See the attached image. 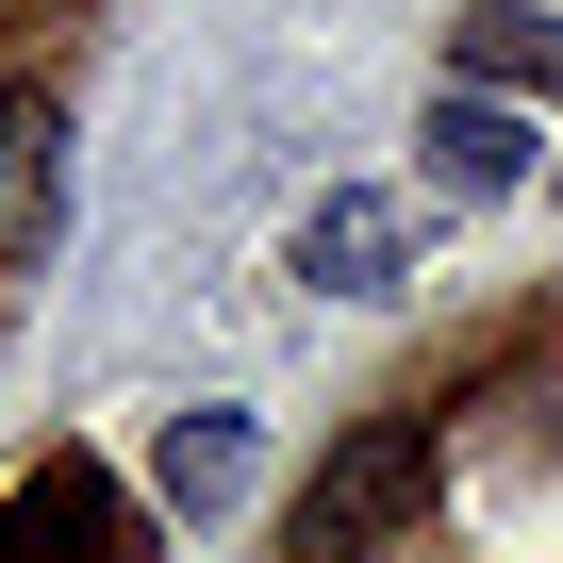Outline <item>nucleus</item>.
<instances>
[{"label": "nucleus", "instance_id": "1", "mask_svg": "<svg viewBox=\"0 0 563 563\" xmlns=\"http://www.w3.org/2000/svg\"><path fill=\"white\" fill-rule=\"evenodd\" d=\"M415 514H431V431L382 415V431H349V448L299 481V547H282V563H382Z\"/></svg>", "mask_w": 563, "mask_h": 563}, {"label": "nucleus", "instance_id": "2", "mask_svg": "<svg viewBox=\"0 0 563 563\" xmlns=\"http://www.w3.org/2000/svg\"><path fill=\"white\" fill-rule=\"evenodd\" d=\"M0 563H150V530H133V497L84 448H51L18 497H0Z\"/></svg>", "mask_w": 563, "mask_h": 563}, {"label": "nucleus", "instance_id": "3", "mask_svg": "<svg viewBox=\"0 0 563 563\" xmlns=\"http://www.w3.org/2000/svg\"><path fill=\"white\" fill-rule=\"evenodd\" d=\"M67 249V100L18 84L0 100V265H51Z\"/></svg>", "mask_w": 563, "mask_h": 563}, {"label": "nucleus", "instance_id": "4", "mask_svg": "<svg viewBox=\"0 0 563 563\" xmlns=\"http://www.w3.org/2000/svg\"><path fill=\"white\" fill-rule=\"evenodd\" d=\"M431 183H448V199H514V183H530V133L448 84V100H431Z\"/></svg>", "mask_w": 563, "mask_h": 563}, {"label": "nucleus", "instance_id": "5", "mask_svg": "<svg viewBox=\"0 0 563 563\" xmlns=\"http://www.w3.org/2000/svg\"><path fill=\"white\" fill-rule=\"evenodd\" d=\"M299 282H332V299H382V282H398V216H382V199H316Z\"/></svg>", "mask_w": 563, "mask_h": 563}, {"label": "nucleus", "instance_id": "6", "mask_svg": "<svg viewBox=\"0 0 563 563\" xmlns=\"http://www.w3.org/2000/svg\"><path fill=\"white\" fill-rule=\"evenodd\" d=\"M166 497H183V514L249 497V415H183V431H166Z\"/></svg>", "mask_w": 563, "mask_h": 563}, {"label": "nucleus", "instance_id": "7", "mask_svg": "<svg viewBox=\"0 0 563 563\" xmlns=\"http://www.w3.org/2000/svg\"><path fill=\"white\" fill-rule=\"evenodd\" d=\"M464 67L481 84H563V34L530 18V0H481V18H464Z\"/></svg>", "mask_w": 563, "mask_h": 563}]
</instances>
